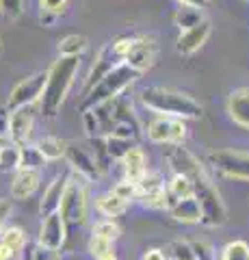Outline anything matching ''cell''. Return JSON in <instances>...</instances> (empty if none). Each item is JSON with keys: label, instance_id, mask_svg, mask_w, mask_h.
<instances>
[{"label": "cell", "instance_id": "obj_1", "mask_svg": "<svg viewBox=\"0 0 249 260\" xmlns=\"http://www.w3.org/2000/svg\"><path fill=\"white\" fill-rule=\"evenodd\" d=\"M167 160L173 167V174H184L193 180V198L197 200L199 208H202V223L208 228H217L226 223L228 208L223 204L219 189L208 178L204 167L199 165V160L189 150L180 148V145H169Z\"/></svg>", "mask_w": 249, "mask_h": 260}, {"label": "cell", "instance_id": "obj_2", "mask_svg": "<svg viewBox=\"0 0 249 260\" xmlns=\"http://www.w3.org/2000/svg\"><path fill=\"white\" fill-rule=\"evenodd\" d=\"M80 56H59L52 63V68L46 72V85L42 98H39V109H42L44 117H57L61 104L65 102L69 93L74 78L80 68Z\"/></svg>", "mask_w": 249, "mask_h": 260}, {"label": "cell", "instance_id": "obj_3", "mask_svg": "<svg viewBox=\"0 0 249 260\" xmlns=\"http://www.w3.org/2000/svg\"><path fill=\"white\" fill-rule=\"evenodd\" d=\"M143 107L154 111L156 115L165 117H180V119H195L202 117V104L193 100L191 95L169 87H146L141 91Z\"/></svg>", "mask_w": 249, "mask_h": 260}, {"label": "cell", "instance_id": "obj_4", "mask_svg": "<svg viewBox=\"0 0 249 260\" xmlns=\"http://www.w3.org/2000/svg\"><path fill=\"white\" fill-rule=\"evenodd\" d=\"M139 76L141 74L136 70H132L130 65L119 63L117 68H113L106 76H102L91 89H87V91L83 93V100H80V104H78L80 113L87 111V109H93L95 104H100V102L119 98Z\"/></svg>", "mask_w": 249, "mask_h": 260}, {"label": "cell", "instance_id": "obj_5", "mask_svg": "<svg viewBox=\"0 0 249 260\" xmlns=\"http://www.w3.org/2000/svg\"><path fill=\"white\" fill-rule=\"evenodd\" d=\"M59 215L63 217V221L69 228H78L87 223L89 217V202H87V180L83 176H78L72 172L67 186L63 191Z\"/></svg>", "mask_w": 249, "mask_h": 260}, {"label": "cell", "instance_id": "obj_6", "mask_svg": "<svg viewBox=\"0 0 249 260\" xmlns=\"http://www.w3.org/2000/svg\"><path fill=\"white\" fill-rule=\"evenodd\" d=\"M132 35H124V37H115L113 42H109L106 46L100 50V54L95 56V63L91 65V72L87 74L85 80V91L91 89L102 76H106L111 70L117 68L119 63H124L126 59V50H128V44H130ZM83 91V93H85Z\"/></svg>", "mask_w": 249, "mask_h": 260}, {"label": "cell", "instance_id": "obj_7", "mask_svg": "<svg viewBox=\"0 0 249 260\" xmlns=\"http://www.w3.org/2000/svg\"><path fill=\"white\" fill-rule=\"evenodd\" d=\"M208 160L223 176L249 182V154L236 152V150H219V152H212Z\"/></svg>", "mask_w": 249, "mask_h": 260}, {"label": "cell", "instance_id": "obj_8", "mask_svg": "<svg viewBox=\"0 0 249 260\" xmlns=\"http://www.w3.org/2000/svg\"><path fill=\"white\" fill-rule=\"evenodd\" d=\"M44 85H46V72H37V74L20 80V83L13 87V91L9 93L7 109L13 111V109H22V107H33L39 98H42Z\"/></svg>", "mask_w": 249, "mask_h": 260}, {"label": "cell", "instance_id": "obj_9", "mask_svg": "<svg viewBox=\"0 0 249 260\" xmlns=\"http://www.w3.org/2000/svg\"><path fill=\"white\" fill-rule=\"evenodd\" d=\"M156 61V44L150 37H136L132 35L130 44L126 50V59L124 63L130 65L132 70H136L139 74H143L146 70H150Z\"/></svg>", "mask_w": 249, "mask_h": 260}, {"label": "cell", "instance_id": "obj_10", "mask_svg": "<svg viewBox=\"0 0 249 260\" xmlns=\"http://www.w3.org/2000/svg\"><path fill=\"white\" fill-rule=\"evenodd\" d=\"M136 191H139L136 200H141L143 206H148L152 210L167 208V186L158 174H146L136 182Z\"/></svg>", "mask_w": 249, "mask_h": 260}, {"label": "cell", "instance_id": "obj_11", "mask_svg": "<svg viewBox=\"0 0 249 260\" xmlns=\"http://www.w3.org/2000/svg\"><path fill=\"white\" fill-rule=\"evenodd\" d=\"M65 239H67V225H65V221H63V217L59 213L42 217L39 232H37V245L61 249L63 245H65Z\"/></svg>", "mask_w": 249, "mask_h": 260}, {"label": "cell", "instance_id": "obj_12", "mask_svg": "<svg viewBox=\"0 0 249 260\" xmlns=\"http://www.w3.org/2000/svg\"><path fill=\"white\" fill-rule=\"evenodd\" d=\"M33 124H35L33 107L13 109L9 113V128H7L9 141L15 145H26L30 141V135H33Z\"/></svg>", "mask_w": 249, "mask_h": 260}, {"label": "cell", "instance_id": "obj_13", "mask_svg": "<svg viewBox=\"0 0 249 260\" xmlns=\"http://www.w3.org/2000/svg\"><path fill=\"white\" fill-rule=\"evenodd\" d=\"M65 158L69 162L72 172L78 174V176H83L87 182L98 180L100 174H102V169L98 167V162H95L93 154H89V152L83 150V148H78V145H67Z\"/></svg>", "mask_w": 249, "mask_h": 260}, {"label": "cell", "instance_id": "obj_14", "mask_svg": "<svg viewBox=\"0 0 249 260\" xmlns=\"http://www.w3.org/2000/svg\"><path fill=\"white\" fill-rule=\"evenodd\" d=\"M208 35H210V22L202 20L197 26L180 30V37H178V42H175V50H178L180 54H184V56H189L193 52H197L199 48L206 44Z\"/></svg>", "mask_w": 249, "mask_h": 260}, {"label": "cell", "instance_id": "obj_15", "mask_svg": "<svg viewBox=\"0 0 249 260\" xmlns=\"http://www.w3.org/2000/svg\"><path fill=\"white\" fill-rule=\"evenodd\" d=\"M42 174L37 169H15L11 180V198L13 200H28L37 189Z\"/></svg>", "mask_w": 249, "mask_h": 260}, {"label": "cell", "instance_id": "obj_16", "mask_svg": "<svg viewBox=\"0 0 249 260\" xmlns=\"http://www.w3.org/2000/svg\"><path fill=\"white\" fill-rule=\"evenodd\" d=\"M67 180H69V174H61V176L54 178L50 182V186L44 191V198L39 202V215L42 217L59 213L61 198H63V191H65V186H67Z\"/></svg>", "mask_w": 249, "mask_h": 260}, {"label": "cell", "instance_id": "obj_17", "mask_svg": "<svg viewBox=\"0 0 249 260\" xmlns=\"http://www.w3.org/2000/svg\"><path fill=\"white\" fill-rule=\"evenodd\" d=\"M167 210H169V215L180 223H187V225L202 223V208H199L197 200L193 198V195L171 202V204L167 206Z\"/></svg>", "mask_w": 249, "mask_h": 260}, {"label": "cell", "instance_id": "obj_18", "mask_svg": "<svg viewBox=\"0 0 249 260\" xmlns=\"http://www.w3.org/2000/svg\"><path fill=\"white\" fill-rule=\"evenodd\" d=\"M228 113L234 124L249 130V87L234 89L228 98Z\"/></svg>", "mask_w": 249, "mask_h": 260}, {"label": "cell", "instance_id": "obj_19", "mask_svg": "<svg viewBox=\"0 0 249 260\" xmlns=\"http://www.w3.org/2000/svg\"><path fill=\"white\" fill-rule=\"evenodd\" d=\"M119 160H122L126 180L139 182L141 178L148 174V167H146V165H148V162H146V154H143V150L139 148V145H132V148L128 150Z\"/></svg>", "mask_w": 249, "mask_h": 260}, {"label": "cell", "instance_id": "obj_20", "mask_svg": "<svg viewBox=\"0 0 249 260\" xmlns=\"http://www.w3.org/2000/svg\"><path fill=\"white\" fill-rule=\"evenodd\" d=\"M204 7H197V5H182L175 9V15H173V20H175V26H178L180 30H187L191 26H197L204 18Z\"/></svg>", "mask_w": 249, "mask_h": 260}, {"label": "cell", "instance_id": "obj_21", "mask_svg": "<svg viewBox=\"0 0 249 260\" xmlns=\"http://www.w3.org/2000/svg\"><path fill=\"white\" fill-rule=\"evenodd\" d=\"M171 121L173 117H165V115H158L156 119H152L148 126V139L152 143L169 145L171 143Z\"/></svg>", "mask_w": 249, "mask_h": 260}, {"label": "cell", "instance_id": "obj_22", "mask_svg": "<svg viewBox=\"0 0 249 260\" xmlns=\"http://www.w3.org/2000/svg\"><path fill=\"white\" fill-rule=\"evenodd\" d=\"M126 206H128V202L119 200L113 191L102 193V195H98V200H95V208H98V213L104 215V217H109V219L119 217L126 210Z\"/></svg>", "mask_w": 249, "mask_h": 260}, {"label": "cell", "instance_id": "obj_23", "mask_svg": "<svg viewBox=\"0 0 249 260\" xmlns=\"http://www.w3.org/2000/svg\"><path fill=\"white\" fill-rule=\"evenodd\" d=\"M189 195H193V180L184 174H173L169 186H167V206L175 200L189 198Z\"/></svg>", "mask_w": 249, "mask_h": 260}, {"label": "cell", "instance_id": "obj_24", "mask_svg": "<svg viewBox=\"0 0 249 260\" xmlns=\"http://www.w3.org/2000/svg\"><path fill=\"white\" fill-rule=\"evenodd\" d=\"M37 148L44 154L46 160H59V158H65L67 143L59 139V137H42V139L37 141Z\"/></svg>", "mask_w": 249, "mask_h": 260}, {"label": "cell", "instance_id": "obj_25", "mask_svg": "<svg viewBox=\"0 0 249 260\" xmlns=\"http://www.w3.org/2000/svg\"><path fill=\"white\" fill-rule=\"evenodd\" d=\"M0 243H5L7 247H9L13 254H22L24 247H26V232L22 230V228H15V225H9V228H3V232H0Z\"/></svg>", "mask_w": 249, "mask_h": 260}, {"label": "cell", "instance_id": "obj_26", "mask_svg": "<svg viewBox=\"0 0 249 260\" xmlns=\"http://www.w3.org/2000/svg\"><path fill=\"white\" fill-rule=\"evenodd\" d=\"M46 158L44 154L39 152L37 145H20V169H37V172H42V167L46 165Z\"/></svg>", "mask_w": 249, "mask_h": 260}, {"label": "cell", "instance_id": "obj_27", "mask_svg": "<svg viewBox=\"0 0 249 260\" xmlns=\"http://www.w3.org/2000/svg\"><path fill=\"white\" fill-rule=\"evenodd\" d=\"M20 169V145L11 141L0 143V172H15Z\"/></svg>", "mask_w": 249, "mask_h": 260}, {"label": "cell", "instance_id": "obj_28", "mask_svg": "<svg viewBox=\"0 0 249 260\" xmlns=\"http://www.w3.org/2000/svg\"><path fill=\"white\" fill-rule=\"evenodd\" d=\"M57 50L59 56H80L87 50V39L83 35H67L59 42Z\"/></svg>", "mask_w": 249, "mask_h": 260}, {"label": "cell", "instance_id": "obj_29", "mask_svg": "<svg viewBox=\"0 0 249 260\" xmlns=\"http://www.w3.org/2000/svg\"><path fill=\"white\" fill-rule=\"evenodd\" d=\"M104 145H106V152H109L111 160H113V158L119 160L128 150L132 148V145H136V141H132V139H122V137H113V135H106V137H104Z\"/></svg>", "mask_w": 249, "mask_h": 260}, {"label": "cell", "instance_id": "obj_30", "mask_svg": "<svg viewBox=\"0 0 249 260\" xmlns=\"http://www.w3.org/2000/svg\"><path fill=\"white\" fill-rule=\"evenodd\" d=\"M219 260H249V243L245 241H232L221 249Z\"/></svg>", "mask_w": 249, "mask_h": 260}, {"label": "cell", "instance_id": "obj_31", "mask_svg": "<svg viewBox=\"0 0 249 260\" xmlns=\"http://www.w3.org/2000/svg\"><path fill=\"white\" fill-rule=\"evenodd\" d=\"M87 249H89V254L98 260V258H104V256H111L115 254V245L113 241L109 239H102V237H95V234H91L89 239V245H87Z\"/></svg>", "mask_w": 249, "mask_h": 260}, {"label": "cell", "instance_id": "obj_32", "mask_svg": "<svg viewBox=\"0 0 249 260\" xmlns=\"http://www.w3.org/2000/svg\"><path fill=\"white\" fill-rule=\"evenodd\" d=\"M167 254L171 256V260H197L195 254H193V247H191V241H171L169 247H167Z\"/></svg>", "mask_w": 249, "mask_h": 260}, {"label": "cell", "instance_id": "obj_33", "mask_svg": "<svg viewBox=\"0 0 249 260\" xmlns=\"http://www.w3.org/2000/svg\"><path fill=\"white\" fill-rule=\"evenodd\" d=\"M91 234H95V237H102V239H109V241H117L119 234H122V230H119V225L113 221V219H102V221H98L93 225Z\"/></svg>", "mask_w": 249, "mask_h": 260}, {"label": "cell", "instance_id": "obj_34", "mask_svg": "<svg viewBox=\"0 0 249 260\" xmlns=\"http://www.w3.org/2000/svg\"><path fill=\"white\" fill-rule=\"evenodd\" d=\"M24 13V0H0V15L5 20H18Z\"/></svg>", "mask_w": 249, "mask_h": 260}, {"label": "cell", "instance_id": "obj_35", "mask_svg": "<svg viewBox=\"0 0 249 260\" xmlns=\"http://www.w3.org/2000/svg\"><path fill=\"white\" fill-rule=\"evenodd\" d=\"M113 193L117 195L119 200H124V202H132V200H136L139 198V191H136V182H130V180H124L122 182H117L115 186H113Z\"/></svg>", "mask_w": 249, "mask_h": 260}, {"label": "cell", "instance_id": "obj_36", "mask_svg": "<svg viewBox=\"0 0 249 260\" xmlns=\"http://www.w3.org/2000/svg\"><path fill=\"white\" fill-rule=\"evenodd\" d=\"M193 254H195L197 260H215V247L208 241H191Z\"/></svg>", "mask_w": 249, "mask_h": 260}, {"label": "cell", "instance_id": "obj_37", "mask_svg": "<svg viewBox=\"0 0 249 260\" xmlns=\"http://www.w3.org/2000/svg\"><path fill=\"white\" fill-rule=\"evenodd\" d=\"M30 251V258L33 260H61V251L52 249V247H44V245H35Z\"/></svg>", "mask_w": 249, "mask_h": 260}, {"label": "cell", "instance_id": "obj_38", "mask_svg": "<svg viewBox=\"0 0 249 260\" xmlns=\"http://www.w3.org/2000/svg\"><path fill=\"white\" fill-rule=\"evenodd\" d=\"M42 3V13H46V15H57L65 9V5H67V0H39Z\"/></svg>", "mask_w": 249, "mask_h": 260}, {"label": "cell", "instance_id": "obj_39", "mask_svg": "<svg viewBox=\"0 0 249 260\" xmlns=\"http://www.w3.org/2000/svg\"><path fill=\"white\" fill-rule=\"evenodd\" d=\"M11 215V200H5L0 198V232H3V228L7 223V219Z\"/></svg>", "mask_w": 249, "mask_h": 260}, {"label": "cell", "instance_id": "obj_40", "mask_svg": "<svg viewBox=\"0 0 249 260\" xmlns=\"http://www.w3.org/2000/svg\"><path fill=\"white\" fill-rule=\"evenodd\" d=\"M9 109L7 107H0V139L7 137V128H9Z\"/></svg>", "mask_w": 249, "mask_h": 260}, {"label": "cell", "instance_id": "obj_41", "mask_svg": "<svg viewBox=\"0 0 249 260\" xmlns=\"http://www.w3.org/2000/svg\"><path fill=\"white\" fill-rule=\"evenodd\" d=\"M141 260H167V254H165V251L163 249H148L146 251V254H143L141 256Z\"/></svg>", "mask_w": 249, "mask_h": 260}, {"label": "cell", "instance_id": "obj_42", "mask_svg": "<svg viewBox=\"0 0 249 260\" xmlns=\"http://www.w3.org/2000/svg\"><path fill=\"white\" fill-rule=\"evenodd\" d=\"M15 258H18V254H13L5 243H0V260H15Z\"/></svg>", "mask_w": 249, "mask_h": 260}, {"label": "cell", "instance_id": "obj_43", "mask_svg": "<svg viewBox=\"0 0 249 260\" xmlns=\"http://www.w3.org/2000/svg\"><path fill=\"white\" fill-rule=\"evenodd\" d=\"M178 3H182V5H197V7H204L206 0H178Z\"/></svg>", "mask_w": 249, "mask_h": 260}, {"label": "cell", "instance_id": "obj_44", "mask_svg": "<svg viewBox=\"0 0 249 260\" xmlns=\"http://www.w3.org/2000/svg\"><path fill=\"white\" fill-rule=\"evenodd\" d=\"M22 260H33L30 258V251H22Z\"/></svg>", "mask_w": 249, "mask_h": 260}, {"label": "cell", "instance_id": "obj_45", "mask_svg": "<svg viewBox=\"0 0 249 260\" xmlns=\"http://www.w3.org/2000/svg\"><path fill=\"white\" fill-rule=\"evenodd\" d=\"M98 260H117L115 254H111V256H104V258H98Z\"/></svg>", "mask_w": 249, "mask_h": 260}, {"label": "cell", "instance_id": "obj_46", "mask_svg": "<svg viewBox=\"0 0 249 260\" xmlns=\"http://www.w3.org/2000/svg\"><path fill=\"white\" fill-rule=\"evenodd\" d=\"M0 143H3V139H0Z\"/></svg>", "mask_w": 249, "mask_h": 260}, {"label": "cell", "instance_id": "obj_47", "mask_svg": "<svg viewBox=\"0 0 249 260\" xmlns=\"http://www.w3.org/2000/svg\"><path fill=\"white\" fill-rule=\"evenodd\" d=\"M247 3H249V0H247Z\"/></svg>", "mask_w": 249, "mask_h": 260}]
</instances>
